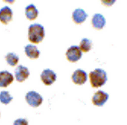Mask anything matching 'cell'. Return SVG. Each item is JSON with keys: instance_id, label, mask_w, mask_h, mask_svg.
Segmentation results:
<instances>
[{"instance_id": "cell-19", "label": "cell", "mask_w": 127, "mask_h": 125, "mask_svg": "<svg viewBox=\"0 0 127 125\" xmlns=\"http://www.w3.org/2000/svg\"><path fill=\"white\" fill-rule=\"evenodd\" d=\"M102 2L104 4L107 6H110L114 3L115 2V0H103Z\"/></svg>"}, {"instance_id": "cell-6", "label": "cell", "mask_w": 127, "mask_h": 125, "mask_svg": "<svg viewBox=\"0 0 127 125\" xmlns=\"http://www.w3.org/2000/svg\"><path fill=\"white\" fill-rule=\"evenodd\" d=\"M109 95L108 94L102 90L96 92L93 97V103L97 106H103L108 99Z\"/></svg>"}, {"instance_id": "cell-3", "label": "cell", "mask_w": 127, "mask_h": 125, "mask_svg": "<svg viewBox=\"0 0 127 125\" xmlns=\"http://www.w3.org/2000/svg\"><path fill=\"white\" fill-rule=\"evenodd\" d=\"M26 99L29 105L33 107H37L42 104L43 98L37 92L33 91L26 94Z\"/></svg>"}, {"instance_id": "cell-12", "label": "cell", "mask_w": 127, "mask_h": 125, "mask_svg": "<svg viewBox=\"0 0 127 125\" xmlns=\"http://www.w3.org/2000/svg\"><path fill=\"white\" fill-rule=\"evenodd\" d=\"M93 26L97 29H101L105 24V20L104 17L100 14H95L92 20Z\"/></svg>"}, {"instance_id": "cell-1", "label": "cell", "mask_w": 127, "mask_h": 125, "mask_svg": "<svg viewBox=\"0 0 127 125\" xmlns=\"http://www.w3.org/2000/svg\"><path fill=\"white\" fill-rule=\"evenodd\" d=\"M44 37L45 30L41 25L34 23L30 26L28 31V38L32 43H39L42 42Z\"/></svg>"}, {"instance_id": "cell-17", "label": "cell", "mask_w": 127, "mask_h": 125, "mask_svg": "<svg viewBox=\"0 0 127 125\" xmlns=\"http://www.w3.org/2000/svg\"><path fill=\"white\" fill-rule=\"evenodd\" d=\"M13 99V97L11 96L9 92L3 91L0 93V101L2 103L7 104Z\"/></svg>"}, {"instance_id": "cell-13", "label": "cell", "mask_w": 127, "mask_h": 125, "mask_svg": "<svg viewBox=\"0 0 127 125\" xmlns=\"http://www.w3.org/2000/svg\"><path fill=\"white\" fill-rule=\"evenodd\" d=\"M25 51L26 55L31 59H37L40 54V52L36 46L30 44L25 47Z\"/></svg>"}, {"instance_id": "cell-18", "label": "cell", "mask_w": 127, "mask_h": 125, "mask_svg": "<svg viewBox=\"0 0 127 125\" xmlns=\"http://www.w3.org/2000/svg\"><path fill=\"white\" fill-rule=\"evenodd\" d=\"M14 125H28V122L26 119L19 118L15 121Z\"/></svg>"}, {"instance_id": "cell-4", "label": "cell", "mask_w": 127, "mask_h": 125, "mask_svg": "<svg viewBox=\"0 0 127 125\" xmlns=\"http://www.w3.org/2000/svg\"><path fill=\"white\" fill-rule=\"evenodd\" d=\"M66 55L68 60L75 62L81 59L82 56V53L78 46L73 45L68 48Z\"/></svg>"}, {"instance_id": "cell-9", "label": "cell", "mask_w": 127, "mask_h": 125, "mask_svg": "<svg viewBox=\"0 0 127 125\" xmlns=\"http://www.w3.org/2000/svg\"><path fill=\"white\" fill-rule=\"evenodd\" d=\"M14 80L13 75L8 71L0 72V87H6L13 82Z\"/></svg>"}, {"instance_id": "cell-8", "label": "cell", "mask_w": 127, "mask_h": 125, "mask_svg": "<svg viewBox=\"0 0 127 125\" xmlns=\"http://www.w3.org/2000/svg\"><path fill=\"white\" fill-rule=\"evenodd\" d=\"M72 79L74 83L82 85L87 82V74L84 71L81 69H78L72 74Z\"/></svg>"}, {"instance_id": "cell-11", "label": "cell", "mask_w": 127, "mask_h": 125, "mask_svg": "<svg viewBox=\"0 0 127 125\" xmlns=\"http://www.w3.org/2000/svg\"><path fill=\"white\" fill-rule=\"evenodd\" d=\"M88 15L82 9H75L72 13V19L77 24H81L85 21Z\"/></svg>"}, {"instance_id": "cell-7", "label": "cell", "mask_w": 127, "mask_h": 125, "mask_svg": "<svg viewBox=\"0 0 127 125\" xmlns=\"http://www.w3.org/2000/svg\"><path fill=\"white\" fill-rule=\"evenodd\" d=\"M30 75L29 69L26 67L20 65L15 70V76L18 82H22L27 79Z\"/></svg>"}, {"instance_id": "cell-16", "label": "cell", "mask_w": 127, "mask_h": 125, "mask_svg": "<svg viewBox=\"0 0 127 125\" xmlns=\"http://www.w3.org/2000/svg\"><path fill=\"white\" fill-rule=\"evenodd\" d=\"M92 45V41L91 40L87 38H84L81 41L80 48L83 52H87L91 49Z\"/></svg>"}, {"instance_id": "cell-2", "label": "cell", "mask_w": 127, "mask_h": 125, "mask_svg": "<svg viewBox=\"0 0 127 125\" xmlns=\"http://www.w3.org/2000/svg\"><path fill=\"white\" fill-rule=\"evenodd\" d=\"M90 80L93 87L97 88L104 85L107 81L106 73L102 69H96L90 73Z\"/></svg>"}, {"instance_id": "cell-15", "label": "cell", "mask_w": 127, "mask_h": 125, "mask_svg": "<svg viewBox=\"0 0 127 125\" xmlns=\"http://www.w3.org/2000/svg\"><path fill=\"white\" fill-rule=\"evenodd\" d=\"M5 58L6 62L11 66H15L19 62V57L14 53H9L6 55Z\"/></svg>"}, {"instance_id": "cell-10", "label": "cell", "mask_w": 127, "mask_h": 125, "mask_svg": "<svg viewBox=\"0 0 127 125\" xmlns=\"http://www.w3.org/2000/svg\"><path fill=\"white\" fill-rule=\"evenodd\" d=\"M13 12L7 6L3 7L0 10V21L4 24H7L12 20Z\"/></svg>"}, {"instance_id": "cell-5", "label": "cell", "mask_w": 127, "mask_h": 125, "mask_svg": "<svg viewBox=\"0 0 127 125\" xmlns=\"http://www.w3.org/2000/svg\"><path fill=\"white\" fill-rule=\"evenodd\" d=\"M42 82L46 85H51L56 80V73L49 69L45 70L41 75Z\"/></svg>"}, {"instance_id": "cell-14", "label": "cell", "mask_w": 127, "mask_h": 125, "mask_svg": "<svg viewBox=\"0 0 127 125\" xmlns=\"http://www.w3.org/2000/svg\"><path fill=\"white\" fill-rule=\"evenodd\" d=\"M38 13V11L34 5H29L25 9V14L26 17L30 20H34L36 19Z\"/></svg>"}]
</instances>
